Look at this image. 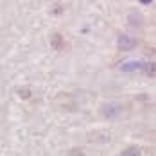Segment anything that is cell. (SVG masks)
<instances>
[{
  "instance_id": "obj_3",
  "label": "cell",
  "mask_w": 156,
  "mask_h": 156,
  "mask_svg": "<svg viewBox=\"0 0 156 156\" xmlns=\"http://www.w3.org/2000/svg\"><path fill=\"white\" fill-rule=\"evenodd\" d=\"M142 70L145 72V76L154 77V76H156V63H147V65H144V68H142Z\"/></svg>"
},
{
  "instance_id": "obj_1",
  "label": "cell",
  "mask_w": 156,
  "mask_h": 156,
  "mask_svg": "<svg viewBox=\"0 0 156 156\" xmlns=\"http://www.w3.org/2000/svg\"><path fill=\"white\" fill-rule=\"evenodd\" d=\"M117 47H119V50H133V48L136 47V40L133 36L120 34L119 36V41H117Z\"/></svg>"
},
{
  "instance_id": "obj_2",
  "label": "cell",
  "mask_w": 156,
  "mask_h": 156,
  "mask_svg": "<svg viewBox=\"0 0 156 156\" xmlns=\"http://www.w3.org/2000/svg\"><path fill=\"white\" fill-rule=\"evenodd\" d=\"M120 156H142V151L138 147H135V145H131V147H126L124 151H122V154Z\"/></svg>"
},
{
  "instance_id": "obj_4",
  "label": "cell",
  "mask_w": 156,
  "mask_h": 156,
  "mask_svg": "<svg viewBox=\"0 0 156 156\" xmlns=\"http://www.w3.org/2000/svg\"><path fill=\"white\" fill-rule=\"evenodd\" d=\"M68 156H84V153H83L81 149H72V151L68 153Z\"/></svg>"
}]
</instances>
